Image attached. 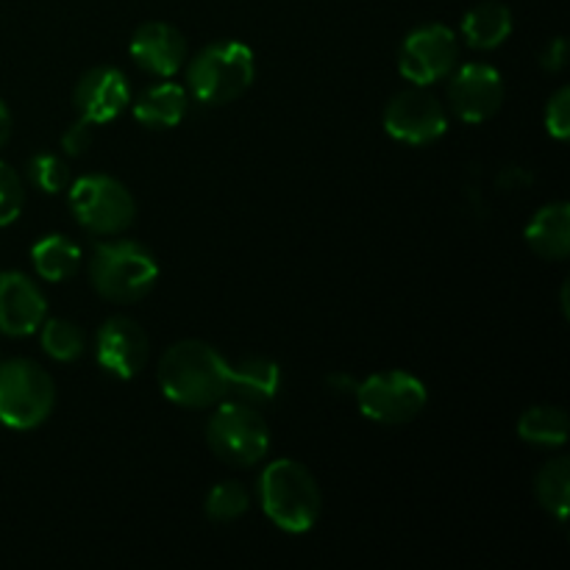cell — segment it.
<instances>
[{
  "instance_id": "2e32d148",
  "label": "cell",
  "mask_w": 570,
  "mask_h": 570,
  "mask_svg": "<svg viewBox=\"0 0 570 570\" xmlns=\"http://www.w3.org/2000/svg\"><path fill=\"white\" fill-rule=\"evenodd\" d=\"M523 237L538 256L562 262L570 250V206L566 200H557V204L538 209Z\"/></svg>"
},
{
  "instance_id": "5bb4252c",
  "label": "cell",
  "mask_w": 570,
  "mask_h": 570,
  "mask_svg": "<svg viewBox=\"0 0 570 570\" xmlns=\"http://www.w3.org/2000/svg\"><path fill=\"white\" fill-rule=\"evenodd\" d=\"M48 315V301L26 273H0V332L6 337H28Z\"/></svg>"
},
{
  "instance_id": "4dcf8cb0",
  "label": "cell",
  "mask_w": 570,
  "mask_h": 570,
  "mask_svg": "<svg viewBox=\"0 0 570 570\" xmlns=\"http://www.w3.org/2000/svg\"><path fill=\"white\" fill-rule=\"evenodd\" d=\"M11 139V115L9 109H6V104L0 100V150L6 148V142Z\"/></svg>"
},
{
  "instance_id": "44dd1931",
  "label": "cell",
  "mask_w": 570,
  "mask_h": 570,
  "mask_svg": "<svg viewBox=\"0 0 570 570\" xmlns=\"http://www.w3.org/2000/svg\"><path fill=\"white\" fill-rule=\"evenodd\" d=\"M518 438L538 449H560L568 443V415L560 406H532L518 421Z\"/></svg>"
},
{
  "instance_id": "277c9868",
  "label": "cell",
  "mask_w": 570,
  "mask_h": 570,
  "mask_svg": "<svg viewBox=\"0 0 570 570\" xmlns=\"http://www.w3.org/2000/svg\"><path fill=\"white\" fill-rule=\"evenodd\" d=\"M254 50L237 39L206 45L193 56L187 67V81L195 98L206 106L232 104L254 83Z\"/></svg>"
},
{
  "instance_id": "ba28073f",
  "label": "cell",
  "mask_w": 570,
  "mask_h": 570,
  "mask_svg": "<svg viewBox=\"0 0 570 570\" xmlns=\"http://www.w3.org/2000/svg\"><path fill=\"white\" fill-rule=\"evenodd\" d=\"M354 399L362 415L382 426H404L429 404L426 384L406 371H384L365 379L356 384Z\"/></svg>"
},
{
  "instance_id": "7402d4cb",
  "label": "cell",
  "mask_w": 570,
  "mask_h": 570,
  "mask_svg": "<svg viewBox=\"0 0 570 570\" xmlns=\"http://www.w3.org/2000/svg\"><path fill=\"white\" fill-rule=\"evenodd\" d=\"M534 495H538L540 507L546 512L566 521L568 504H570V462L568 456H554L540 468L538 479H534Z\"/></svg>"
},
{
  "instance_id": "603a6c76",
  "label": "cell",
  "mask_w": 570,
  "mask_h": 570,
  "mask_svg": "<svg viewBox=\"0 0 570 570\" xmlns=\"http://www.w3.org/2000/svg\"><path fill=\"white\" fill-rule=\"evenodd\" d=\"M42 334V351L56 362H76L78 356L87 351V337H83L81 328L72 321H65V317H53V321H45Z\"/></svg>"
},
{
  "instance_id": "6da1fadb",
  "label": "cell",
  "mask_w": 570,
  "mask_h": 570,
  "mask_svg": "<svg viewBox=\"0 0 570 570\" xmlns=\"http://www.w3.org/2000/svg\"><path fill=\"white\" fill-rule=\"evenodd\" d=\"M156 376L165 399L187 410H209L232 395V365L200 340L170 345Z\"/></svg>"
},
{
  "instance_id": "f546056e",
  "label": "cell",
  "mask_w": 570,
  "mask_h": 570,
  "mask_svg": "<svg viewBox=\"0 0 570 570\" xmlns=\"http://www.w3.org/2000/svg\"><path fill=\"white\" fill-rule=\"evenodd\" d=\"M328 387H334V393H348V395H354V390H356V382L354 379H348V376H343V373H337V376H328Z\"/></svg>"
},
{
  "instance_id": "e0dca14e",
  "label": "cell",
  "mask_w": 570,
  "mask_h": 570,
  "mask_svg": "<svg viewBox=\"0 0 570 570\" xmlns=\"http://www.w3.org/2000/svg\"><path fill=\"white\" fill-rule=\"evenodd\" d=\"M187 109H189L187 89H184L181 83L161 81L139 95L137 104H134V117H137L145 128L165 131V128H176L178 122L187 117Z\"/></svg>"
},
{
  "instance_id": "ffe728a7",
  "label": "cell",
  "mask_w": 570,
  "mask_h": 570,
  "mask_svg": "<svg viewBox=\"0 0 570 570\" xmlns=\"http://www.w3.org/2000/svg\"><path fill=\"white\" fill-rule=\"evenodd\" d=\"M31 262L45 282H67L81 267V248L65 234H48L31 248Z\"/></svg>"
},
{
  "instance_id": "52a82bcc",
  "label": "cell",
  "mask_w": 570,
  "mask_h": 570,
  "mask_svg": "<svg viewBox=\"0 0 570 570\" xmlns=\"http://www.w3.org/2000/svg\"><path fill=\"white\" fill-rule=\"evenodd\" d=\"M67 189H70L67 200H70V212L76 215V220L98 237H115V234L128 232L137 217L134 195L115 176L92 173V176L70 181Z\"/></svg>"
},
{
  "instance_id": "9a60e30c",
  "label": "cell",
  "mask_w": 570,
  "mask_h": 570,
  "mask_svg": "<svg viewBox=\"0 0 570 570\" xmlns=\"http://www.w3.org/2000/svg\"><path fill=\"white\" fill-rule=\"evenodd\" d=\"M128 50L139 70L156 78H173L187 61V39L170 22H142L134 31Z\"/></svg>"
},
{
  "instance_id": "9c48e42d",
  "label": "cell",
  "mask_w": 570,
  "mask_h": 570,
  "mask_svg": "<svg viewBox=\"0 0 570 570\" xmlns=\"http://www.w3.org/2000/svg\"><path fill=\"white\" fill-rule=\"evenodd\" d=\"M460 39L443 22H429L406 33L399 53V70L415 87H432L456 70Z\"/></svg>"
},
{
  "instance_id": "f1b7e54d",
  "label": "cell",
  "mask_w": 570,
  "mask_h": 570,
  "mask_svg": "<svg viewBox=\"0 0 570 570\" xmlns=\"http://www.w3.org/2000/svg\"><path fill=\"white\" fill-rule=\"evenodd\" d=\"M568 61V42L566 37H557L546 45L543 50V67L549 72H560Z\"/></svg>"
},
{
  "instance_id": "7a4b0ae2",
  "label": "cell",
  "mask_w": 570,
  "mask_h": 570,
  "mask_svg": "<svg viewBox=\"0 0 570 570\" xmlns=\"http://www.w3.org/2000/svg\"><path fill=\"white\" fill-rule=\"evenodd\" d=\"M259 504L273 527L289 534H306L323 512V495L309 468L295 460H276L262 471Z\"/></svg>"
},
{
  "instance_id": "ac0fdd59",
  "label": "cell",
  "mask_w": 570,
  "mask_h": 570,
  "mask_svg": "<svg viewBox=\"0 0 570 570\" xmlns=\"http://www.w3.org/2000/svg\"><path fill=\"white\" fill-rule=\"evenodd\" d=\"M282 387V367L267 356H245L232 365V393L245 404H267Z\"/></svg>"
},
{
  "instance_id": "cb8c5ba5",
  "label": "cell",
  "mask_w": 570,
  "mask_h": 570,
  "mask_svg": "<svg viewBox=\"0 0 570 570\" xmlns=\"http://www.w3.org/2000/svg\"><path fill=\"white\" fill-rule=\"evenodd\" d=\"M250 507V495L248 490L243 488L239 482H220L209 490L206 495V518L217 523H228V521H237L248 512Z\"/></svg>"
},
{
  "instance_id": "484cf974",
  "label": "cell",
  "mask_w": 570,
  "mask_h": 570,
  "mask_svg": "<svg viewBox=\"0 0 570 570\" xmlns=\"http://www.w3.org/2000/svg\"><path fill=\"white\" fill-rule=\"evenodd\" d=\"M26 206V184L11 165L0 161V228L14 223Z\"/></svg>"
},
{
  "instance_id": "d6986e66",
  "label": "cell",
  "mask_w": 570,
  "mask_h": 570,
  "mask_svg": "<svg viewBox=\"0 0 570 570\" xmlns=\"http://www.w3.org/2000/svg\"><path fill=\"white\" fill-rule=\"evenodd\" d=\"M512 33V11L510 6L499 0H484L476 3L462 17V37L471 48L493 50L504 45Z\"/></svg>"
},
{
  "instance_id": "8992f818",
  "label": "cell",
  "mask_w": 570,
  "mask_h": 570,
  "mask_svg": "<svg viewBox=\"0 0 570 570\" xmlns=\"http://www.w3.org/2000/svg\"><path fill=\"white\" fill-rule=\"evenodd\" d=\"M206 443L228 465L250 468L271 451V429L254 404L220 401L206 423Z\"/></svg>"
},
{
  "instance_id": "8fae6325",
  "label": "cell",
  "mask_w": 570,
  "mask_h": 570,
  "mask_svg": "<svg viewBox=\"0 0 570 570\" xmlns=\"http://www.w3.org/2000/svg\"><path fill=\"white\" fill-rule=\"evenodd\" d=\"M449 104L462 122L476 126V122L490 120L504 104V78L495 67L482 65V61L462 65L460 70L451 72Z\"/></svg>"
},
{
  "instance_id": "83f0119b",
  "label": "cell",
  "mask_w": 570,
  "mask_h": 570,
  "mask_svg": "<svg viewBox=\"0 0 570 570\" xmlns=\"http://www.w3.org/2000/svg\"><path fill=\"white\" fill-rule=\"evenodd\" d=\"M95 142V128L89 120H76L72 126H67V131L61 134V150L67 156H81L92 148Z\"/></svg>"
},
{
  "instance_id": "d4e9b609",
  "label": "cell",
  "mask_w": 570,
  "mask_h": 570,
  "mask_svg": "<svg viewBox=\"0 0 570 570\" xmlns=\"http://www.w3.org/2000/svg\"><path fill=\"white\" fill-rule=\"evenodd\" d=\"M28 178H31L39 193L59 195L70 187V167L61 156L42 150V154L28 159Z\"/></svg>"
},
{
  "instance_id": "4fadbf2b",
  "label": "cell",
  "mask_w": 570,
  "mask_h": 570,
  "mask_svg": "<svg viewBox=\"0 0 570 570\" xmlns=\"http://www.w3.org/2000/svg\"><path fill=\"white\" fill-rule=\"evenodd\" d=\"M72 104L83 120H89L92 126H104V122L120 117L122 109L131 104V89L117 67H92L78 78Z\"/></svg>"
},
{
  "instance_id": "5b68a950",
  "label": "cell",
  "mask_w": 570,
  "mask_h": 570,
  "mask_svg": "<svg viewBox=\"0 0 570 570\" xmlns=\"http://www.w3.org/2000/svg\"><path fill=\"white\" fill-rule=\"evenodd\" d=\"M56 406V384L33 360H9L0 365V423L28 432L48 421Z\"/></svg>"
},
{
  "instance_id": "30bf717a",
  "label": "cell",
  "mask_w": 570,
  "mask_h": 570,
  "mask_svg": "<svg viewBox=\"0 0 570 570\" xmlns=\"http://www.w3.org/2000/svg\"><path fill=\"white\" fill-rule=\"evenodd\" d=\"M449 128V111L426 87L395 95L384 109V131L404 145H432Z\"/></svg>"
},
{
  "instance_id": "3957f363",
  "label": "cell",
  "mask_w": 570,
  "mask_h": 570,
  "mask_svg": "<svg viewBox=\"0 0 570 570\" xmlns=\"http://www.w3.org/2000/svg\"><path fill=\"white\" fill-rule=\"evenodd\" d=\"M89 282L100 298L111 304H134L156 287L159 265L142 243L109 239L100 243L89 259Z\"/></svg>"
},
{
  "instance_id": "4316f807",
  "label": "cell",
  "mask_w": 570,
  "mask_h": 570,
  "mask_svg": "<svg viewBox=\"0 0 570 570\" xmlns=\"http://www.w3.org/2000/svg\"><path fill=\"white\" fill-rule=\"evenodd\" d=\"M546 128L554 139H566L570 134V89L560 87L546 106Z\"/></svg>"
},
{
  "instance_id": "7c38bea8",
  "label": "cell",
  "mask_w": 570,
  "mask_h": 570,
  "mask_svg": "<svg viewBox=\"0 0 570 570\" xmlns=\"http://www.w3.org/2000/svg\"><path fill=\"white\" fill-rule=\"evenodd\" d=\"M95 354H98V365L109 376L128 382V379L139 376L142 367L148 365L150 340L137 321L126 315H115L98 328Z\"/></svg>"
}]
</instances>
